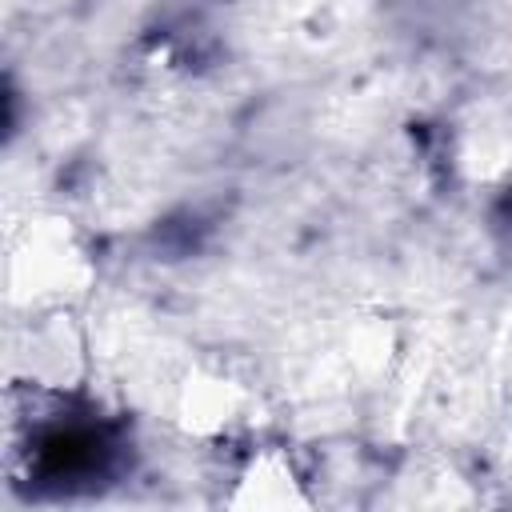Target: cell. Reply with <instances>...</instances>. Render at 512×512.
Here are the masks:
<instances>
[{"instance_id": "1", "label": "cell", "mask_w": 512, "mask_h": 512, "mask_svg": "<svg viewBox=\"0 0 512 512\" xmlns=\"http://www.w3.org/2000/svg\"><path fill=\"white\" fill-rule=\"evenodd\" d=\"M240 504H256V508H284V504H300L304 492H300V480H296V468L288 464L284 452H260L248 472L240 476Z\"/></svg>"}, {"instance_id": "2", "label": "cell", "mask_w": 512, "mask_h": 512, "mask_svg": "<svg viewBox=\"0 0 512 512\" xmlns=\"http://www.w3.org/2000/svg\"><path fill=\"white\" fill-rule=\"evenodd\" d=\"M80 440H84V436H76V432H52V436H48L44 444H60V448H76ZM72 468H76V456H72V452H68V456L60 452V456H52V460H48V472H52V476H64V472H72Z\"/></svg>"}]
</instances>
